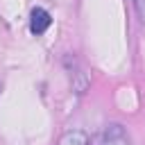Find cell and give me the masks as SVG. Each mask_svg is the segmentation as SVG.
Listing matches in <instances>:
<instances>
[{"label":"cell","instance_id":"obj_3","mask_svg":"<svg viewBox=\"0 0 145 145\" xmlns=\"http://www.w3.org/2000/svg\"><path fill=\"white\" fill-rule=\"evenodd\" d=\"M57 145H88V136L82 129H68L61 134Z\"/></svg>","mask_w":145,"mask_h":145},{"label":"cell","instance_id":"obj_2","mask_svg":"<svg viewBox=\"0 0 145 145\" xmlns=\"http://www.w3.org/2000/svg\"><path fill=\"white\" fill-rule=\"evenodd\" d=\"M104 145H131V143H129V136L125 134L122 125L113 122L104 129Z\"/></svg>","mask_w":145,"mask_h":145},{"label":"cell","instance_id":"obj_4","mask_svg":"<svg viewBox=\"0 0 145 145\" xmlns=\"http://www.w3.org/2000/svg\"><path fill=\"white\" fill-rule=\"evenodd\" d=\"M134 2V7H136V11H138V16L143 18V23H145V0H131Z\"/></svg>","mask_w":145,"mask_h":145},{"label":"cell","instance_id":"obj_1","mask_svg":"<svg viewBox=\"0 0 145 145\" xmlns=\"http://www.w3.org/2000/svg\"><path fill=\"white\" fill-rule=\"evenodd\" d=\"M50 23H52V18H50V14L45 9H41V7L32 9V14H29V29L34 34H43L50 27Z\"/></svg>","mask_w":145,"mask_h":145}]
</instances>
